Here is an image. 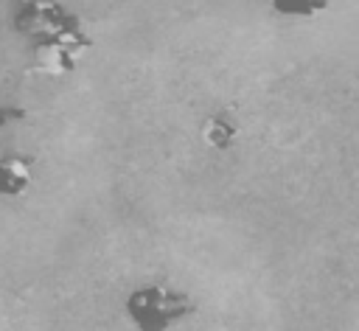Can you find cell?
Instances as JSON below:
<instances>
[{"instance_id":"cell-1","label":"cell","mask_w":359,"mask_h":331,"mask_svg":"<svg viewBox=\"0 0 359 331\" xmlns=\"http://www.w3.org/2000/svg\"><path fill=\"white\" fill-rule=\"evenodd\" d=\"M194 309L196 306L188 292H174L163 283L135 289L126 297V314L137 325V331H168Z\"/></svg>"},{"instance_id":"cell-2","label":"cell","mask_w":359,"mask_h":331,"mask_svg":"<svg viewBox=\"0 0 359 331\" xmlns=\"http://www.w3.org/2000/svg\"><path fill=\"white\" fill-rule=\"evenodd\" d=\"M65 8L56 3V0H34V3H25L22 11L14 17V28L20 34H28V36H53L59 22L65 20Z\"/></svg>"},{"instance_id":"cell-3","label":"cell","mask_w":359,"mask_h":331,"mask_svg":"<svg viewBox=\"0 0 359 331\" xmlns=\"http://www.w3.org/2000/svg\"><path fill=\"white\" fill-rule=\"evenodd\" d=\"M79 67V56L67 50L62 42L53 36H39L34 45V65L31 73H45V76H70Z\"/></svg>"},{"instance_id":"cell-4","label":"cell","mask_w":359,"mask_h":331,"mask_svg":"<svg viewBox=\"0 0 359 331\" xmlns=\"http://www.w3.org/2000/svg\"><path fill=\"white\" fill-rule=\"evenodd\" d=\"M31 168H34L31 157L0 154V196H22L31 185Z\"/></svg>"},{"instance_id":"cell-5","label":"cell","mask_w":359,"mask_h":331,"mask_svg":"<svg viewBox=\"0 0 359 331\" xmlns=\"http://www.w3.org/2000/svg\"><path fill=\"white\" fill-rule=\"evenodd\" d=\"M202 140H205L210 149L224 151V149H230V146L238 140V126H236L227 115H222V112L208 115L205 123H202Z\"/></svg>"},{"instance_id":"cell-6","label":"cell","mask_w":359,"mask_h":331,"mask_svg":"<svg viewBox=\"0 0 359 331\" xmlns=\"http://www.w3.org/2000/svg\"><path fill=\"white\" fill-rule=\"evenodd\" d=\"M53 39H56V42H62L67 50H73L79 59L93 48L90 34L84 31V22H81L76 14H65V20L59 22V28H56Z\"/></svg>"},{"instance_id":"cell-7","label":"cell","mask_w":359,"mask_h":331,"mask_svg":"<svg viewBox=\"0 0 359 331\" xmlns=\"http://www.w3.org/2000/svg\"><path fill=\"white\" fill-rule=\"evenodd\" d=\"M269 6L283 17H317L328 8V0H269Z\"/></svg>"},{"instance_id":"cell-8","label":"cell","mask_w":359,"mask_h":331,"mask_svg":"<svg viewBox=\"0 0 359 331\" xmlns=\"http://www.w3.org/2000/svg\"><path fill=\"white\" fill-rule=\"evenodd\" d=\"M25 118V109H11V107H3L0 109V129H6L8 123H14V121H22Z\"/></svg>"},{"instance_id":"cell-9","label":"cell","mask_w":359,"mask_h":331,"mask_svg":"<svg viewBox=\"0 0 359 331\" xmlns=\"http://www.w3.org/2000/svg\"><path fill=\"white\" fill-rule=\"evenodd\" d=\"M17 3H22V6H25V3H34V0H17Z\"/></svg>"}]
</instances>
